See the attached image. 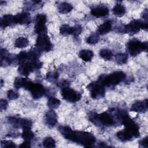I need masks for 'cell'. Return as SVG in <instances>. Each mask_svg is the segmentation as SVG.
<instances>
[{
  "label": "cell",
  "instance_id": "20",
  "mask_svg": "<svg viewBox=\"0 0 148 148\" xmlns=\"http://www.w3.org/2000/svg\"><path fill=\"white\" fill-rule=\"evenodd\" d=\"M112 21L110 20H107L103 23L101 24L97 29V34L99 35H105L108 33L112 29Z\"/></svg>",
  "mask_w": 148,
  "mask_h": 148
},
{
  "label": "cell",
  "instance_id": "2",
  "mask_svg": "<svg viewBox=\"0 0 148 148\" xmlns=\"http://www.w3.org/2000/svg\"><path fill=\"white\" fill-rule=\"evenodd\" d=\"M121 124L125 125V129L119 131L116 134L117 138L120 141L124 142H128L133 138H136L139 136L138 125L130 118L128 114L123 116Z\"/></svg>",
  "mask_w": 148,
  "mask_h": 148
},
{
  "label": "cell",
  "instance_id": "12",
  "mask_svg": "<svg viewBox=\"0 0 148 148\" xmlns=\"http://www.w3.org/2000/svg\"><path fill=\"white\" fill-rule=\"evenodd\" d=\"M8 122L16 128L31 129L32 127V121L27 119H21L14 116H10L8 118Z\"/></svg>",
  "mask_w": 148,
  "mask_h": 148
},
{
  "label": "cell",
  "instance_id": "17",
  "mask_svg": "<svg viewBox=\"0 0 148 148\" xmlns=\"http://www.w3.org/2000/svg\"><path fill=\"white\" fill-rule=\"evenodd\" d=\"M14 20L16 24L21 25L29 24L31 21V16L27 12H21L17 14L14 16Z\"/></svg>",
  "mask_w": 148,
  "mask_h": 148
},
{
  "label": "cell",
  "instance_id": "27",
  "mask_svg": "<svg viewBox=\"0 0 148 148\" xmlns=\"http://www.w3.org/2000/svg\"><path fill=\"white\" fill-rule=\"evenodd\" d=\"M115 60L119 65L124 64L127 62L128 56L125 53H118L115 56Z\"/></svg>",
  "mask_w": 148,
  "mask_h": 148
},
{
  "label": "cell",
  "instance_id": "37",
  "mask_svg": "<svg viewBox=\"0 0 148 148\" xmlns=\"http://www.w3.org/2000/svg\"><path fill=\"white\" fill-rule=\"evenodd\" d=\"M8 101L4 99H1L0 101V109L1 111H3L5 110L8 107Z\"/></svg>",
  "mask_w": 148,
  "mask_h": 148
},
{
  "label": "cell",
  "instance_id": "33",
  "mask_svg": "<svg viewBox=\"0 0 148 148\" xmlns=\"http://www.w3.org/2000/svg\"><path fill=\"white\" fill-rule=\"evenodd\" d=\"M58 76L59 75L57 72H50L47 73L46 79L50 82H54L57 80Z\"/></svg>",
  "mask_w": 148,
  "mask_h": 148
},
{
  "label": "cell",
  "instance_id": "8",
  "mask_svg": "<svg viewBox=\"0 0 148 148\" xmlns=\"http://www.w3.org/2000/svg\"><path fill=\"white\" fill-rule=\"evenodd\" d=\"M147 21H142L139 20H133L129 24L125 25L123 28L124 32L130 35H134L138 33L141 29L147 30Z\"/></svg>",
  "mask_w": 148,
  "mask_h": 148
},
{
  "label": "cell",
  "instance_id": "14",
  "mask_svg": "<svg viewBox=\"0 0 148 148\" xmlns=\"http://www.w3.org/2000/svg\"><path fill=\"white\" fill-rule=\"evenodd\" d=\"M44 119L46 124L50 128H53L57 123L58 117L56 113L53 109H50L45 113Z\"/></svg>",
  "mask_w": 148,
  "mask_h": 148
},
{
  "label": "cell",
  "instance_id": "40",
  "mask_svg": "<svg viewBox=\"0 0 148 148\" xmlns=\"http://www.w3.org/2000/svg\"><path fill=\"white\" fill-rule=\"evenodd\" d=\"M142 17L145 20H147V10L146 9L143 11V13L142 14Z\"/></svg>",
  "mask_w": 148,
  "mask_h": 148
},
{
  "label": "cell",
  "instance_id": "30",
  "mask_svg": "<svg viewBox=\"0 0 148 148\" xmlns=\"http://www.w3.org/2000/svg\"><path fill=\"white\" fill-rule=\"evenodd\" d=\"M99 36L97 33L91 34L86 39V42L89 45H95L99 41Z\"/></svg>",
  "mask_w": 148,
  "mask_h": 148
},
{
  "label": "cell",
  "instance_id": "35",
  "mask_svg": "<svg viewBox=\"0 0 148 148\" xmlns=\"http://www.w3.org/2000/svg\"><path fill=\"white\" fill-rule=\"evenodd\" d=\"M7 97L9 99L14 100V99H16L18 98L19 94L17 92H16L13 90H10L7 92Z\"/></svg>",
  "mask_w": 148,
  "mask_h": 148
},
{
  "label": "cell",
  "instance_id": "3",
  "mask_svg": "<svg viewBox=\"0 0 148 148\" xmlns=\"http://www.w3.org/2000/svg\"><path fill=\"white\" fill-rule=\"evenodd\" d=\"M120 110L106 111L100 114L91 113L89 114V120L96 125L110 127L120 121Z\"/></svg>",
  "mask_w": 148,
  "mask_h": 148
},
{
  "label": "cell",
  "instance_id": "9",
  "mask_svg": "<svg viewBox=\"0 0 148 148\" xmlns=\"http://www.w3.org/2000/svg\"><path fill=\"white\" fill-rule=\"evenodd\" d=\"M53 45L47 34L38 35L36 40L35 48L40 52H48L52 49Z\"/></svg>",
  "mask_w": 148,
  "mask_h": 148
},
{
  "label": "cell",
  "instance_id": "29",
  "mask_svg": "<svg viewBox=\"0 0 148 148\" xmlns=\"http://www.w3.org/2000/svg\"><path fill=\"white\" fill-rule=\"evenodd\" d=\"M21 137L24 140L31 141L34 137V134L31 129H24L21 134Z\"/></svg>",
  "mask_w": 148,
  "mask_h": 148
},
{
  "label": "cell",
  "instance_id": "24",
  "mask_svg": "<svg viewBox=\"0 0 148 148\" xmlns=\"http://www.w3.org/2000/svg\"><path fill=\"white\" fill-rule=\"evenodd\" d=\"M28 45H29L28 39L24 37L18 38L14 42L15 47L19 49L25 48L27 46H28Z\"/></svg>",
  "mask_w": 148,
  "mask_h": 148
},
{
  "label": "cell",
  "instance_id": "13",
  "mask_svg": "<svg viewBox=\"0 0 148 148\" xmlns=\"http://www.w3.org/2000/svg\"><path fill=\"white\" fill-rule=\"evenodd\" d=\"M46 16L44 14H39L36 16L34 27V29L36 34L38 35L46 34Z\"/></svg>",
  "mask_w": 148,
  "mask_h": 148
},
{
  "label": "cell",
  "instance_id": "21",
  "mask_svg": "<svg viewBox=\"0 0 148 148\" xmlns=\"http://www.w3.org/2000/svg\"><path fill=\"white\" fill-rule=\"evenodd\" d=\"M94 56L93 52L90 50L83 49L80 51L79 53V57L85 62L90 61Z\"/></svg>",
  "mask_w": 148,
  "mask_h": 148
},
{
  "label": "cell",
  "instance_id": "7",
  "mask_svg": "<svg viewBox=\"0 0 148 148\" xmlns=\"http://www.w3.org/2000/svg\"><path fill=\"white\" fill-rule=\"evenodd\" d=\"M24 88L30 91L32 97L34 99L39 98L46 93V89L43 85L38 83H33L28 79Z\"/></svg>",
  "mask_w": 148,
  "mask_h": 148
},
{
  "label": "cell",
  "instance_id": "39",
  "mask_svg": "<svg viewBox=\"0 0 148 148\" xmlns=\"http://www.w3.org/2000/svg\"><path fill=\"white\" fill-rule=\"evenodd\" d=\"M20 147H31V143L30 141H27V140H24V142L23 143H22L20 146Z\"/></svg>",
  "mask_w": 148,
  "mask_h": 148
},
{
  "label": "cell",
  "instance_id": "11",
  "mask_svg": "<svg viewBox=\"0 0 148 148\" xmlns=\"http://www.w3.org/2000/svg\"><path fill=\"white\" fill-rule=\"evenodd\" d=\"M61 95L64 99L69 102H76L80 100L82 95L68 87H64L61 88Z\"/></svg>",
  "mask_w": 148,
  "mask_h": 148
},
{
  "label": "cell",
  "instance_id": "32",
  "mask_svg": "<svg viewBox=\"0 0 148 148\" xmlns=\"http://www.w3.org/2000/svg\"><path fill=\"white\" fill-rule=\"evenodd\" d=\"M43 145L45 147H55L56 141L51 137H46L43 141Z\"/></svg>",
  "mask_w": 148,
  "mask_h": 148
},
{
  "label": "cell",
  "instance_id": "1",
  "mask_svg": "<svg viewBox=\"0 0 148 148\" xmlns=\"http://www.w3.org/2000/svg\"><path fill=\"white\" fill-rule=\"evenodd\" d=\"M58 130L65 139L85 147L92 146L96 141L95 138L92 134L84 131H73L68 126H60Z\"/></svg>",
  "mask_w": 148,
  "mask_h": 148
},
{
  "label": "cell",
  "instance_id": "41",
  "mask_svg": "<svg viewBox=\"0 0 148 148\" xmlns=\"http://www.w3.org/2000/svg\"><path fill=\"white\" fill-rule=\"evenodd\" d=\"M3 81L2 79H1V87H2V86H3Z\"/></svg>",
  "mask_w": 148,
  "mask_h": 148
},
{
  "label": "cell",
  "instance_id": "23",
  "mask_svg": "<svg viewBox=\"0 0 148 148\" xmlns=\"http://www.w3.org/2000/svg\"><path fill=\"white\" fill-rule=\"evenodd\" d=\"M112 12L113 14L117 17H122L125 13V9L123 5L120 3H117L113 7Z\"/></svg>",
  "mask_w": 148,
  "mask_h": 148
},
{
  "label": "cell",
  "instance_id": "25",
  "mask_svg": "<svg viewBox=\"0 0 148 148\" xmlns=\"http://www.w3.org/2000/svg\"><path fill=\"white\" fill-rule=\"evenodd\" d=\"M60 33L64 36L72 35L73 33V27H71L66 24L61 25L60 28Z\"/></svg>",
  "mask_w": 148,
  "mask_h": 148
},
{
  "label": "cell",
  "instance_id": "36",
  "mask_svg": "<svg viewBox=\"0 0 148 148\" xmlns=\"http://www.w3.org/2000/svg\"><path fill=\"white\" fill-rule=\"evenodd\" d=\"M82 31V27L80 25H76L73 26V35L75 37L78 36Z\"/></svg>",
  "mask_w": 148,
  "mask_h": 148
},
{
  "label": "cell",
  "instance_id": "10",
  "mask_svg": "<svg viewBox=\"0 0 148 148\" xmlns=\"http://www.w3.org/2000/svg\"><path fill=\"white\" fill-rule=\"evenodd\" d=\"M87 88L90 91V95L93 99H98L103 98L105 96V87L98 81L90 83L87 86Z\"/></svg>",
  "mask_w": 148,
  "mask_h": 148
},
{
  "label": "cell",
  "instance_id": "15",
  "mask_svg": "<svg viewBox=\"0 0 148 148\" xmlns=\"http://www.w3.org/2000/svg\"><path fill=\"white\" fill-rule=\"evenodd\" d=\"M109 10L108 8L104 5L96 6L91 9V13L96 17H102L109 14Z\"/></svg>",
  "mask_w": 148,
  "mask_h": 148
},
{
  "label": "cell",
  "instance_id": "4",
  "mask_svg": "<svg viewBox=\"0 0 148 148\" xmlns=\"http://www.w3.org/2000/svg\"><path fill=\"white\" fill-rule=\"evenodd\" d=\"M126 77L125 73L122 71H116L109 75H102L98 82L104 87H112L122 82Z\"/></svg>",
  "mask_w": 148,
  "mask_h": 148
},
{
  "label": "cell",
  "instance_id": "34",
  "mask_svg": "<svg viewBox=\"0 0 148 148\" xmlns=\"http://www.w3.org/2000/svg\"><path fill=\"white\" fill-rule=\"evenodd\" d=\"M2 147H6V148H14L16 147L15 143L12 140H1V143Z\"/></svg>",
  "mask_w": 148,
  "mask_h": 148
},
{
  "label": "cell",
  "instance_id": "38",
  "mask_svg": "<svg viewBox=\"0 0 148 148\" xmlns=\"http://www.w3.org/2000/svg\"><path fill=\"white\" fill-rule=\"evenodd\" d=\"M139 145H140V146H141L142 147L147 148V137L146 136V138H145L143 139H142L141 140H140Z\"/></svg>",
  "mask_w": 148,
  "mask_h": 148
},
{
  "label": "cell",
  "instance_id": "16",
  "mask_svg": "<svg viewBox=\"0 0 148 148\" xmlns=\"http://www.w3.org/2000/svg\"><path fill=\"white\" fill-rule=\"evenodd\" d=\"M147 109V100L138 101L134 102L131 108L132 112L136 113H144Z\"/></svg>",
  "mask_w": 148,
  "mask_h": 148
},
{
  "label": "cell",
  "instance_id": "22",
  "mask_svg": "<svg viewBox=\"0 0 148 148\" xmlns=\"http://www.w3.org/2000/svg\"><path fill=\"white\" fill-rule=\"evenodd\" d=\"M57 8L60 13L66 14L72 10L73 6L71 3L68 2H62L58 5Z\"/></svg>",
  "mask_w": 148,
  "mask_h": 148
},
{
  "label": "cell",
  "instance_id": "28",
  "mask_svg": "<svg viewBox=\"0 0 148 148\" xmlns=\"http://www.w3.org/2000/svg\"><path fill=\"white\" fill-rule=\"evenodd\" d=\"M99 56L101 58L106 61H109L112 59L113 57V53L109 49H102L99 51Z\"/></svg>",
  "mask_w": 148,
  "mask_h": 148
},
{
  "label": "cell",
  "instance_id": "31",
  "mask_svg": "<svg viewBox=\"0 0 148 148\" xmlns=\"http://www.w3.org/2000/svg\"><path fill=\"white\" fill-rule=\"evenodd\" d=\"M27 80V78L19 77H16L14 82V87L16 89H19L20 88H24Z\"/></svg>",
  "mask_w": 148,
  "mask_h": 148
},
{
  "label": "cell",
  "instance_id": "19",
  "mask_svg": "<svg viewBox=\"0 0 148 148\" xmlns=\"http://www.w3.org/2000/svg\"><path fill=\"white\" fill-rule=\"evenodd\" d=\"M14 24H16L14 16L11 14H5L0 19V25L1 27L2 28L12 26Z\"/></svg>",
  "mask_w": 148,
  "mask_h": 148
},
{
  "label": "cell",
  "instance_id": "18",
  "mask_svg": "<svg viewBox=\"0 0 148 148\" xmlns=\"http://www.w3.org/2000/svg\"><path fill=\"white\" fill-rule=\"evenodd\" d=\"M1 66L2 67H5L8 65H10L13 59L10 56L8 51L5 49H1Z\"/></svg>",
  "mask_w": 148,
  "mask_h": 148
},
{
  "label": "cell",
  "instance_id": "5",
  "mask_svg": "<svg viewBox=\"0 0 148 148\" xmlns=\"http://www.w3.org/2000/svg\"><path fill=\"white\" fill-rule=\"evenodd\" d=\"M147 42H142L136 39H132L127 43V50L132 56H136L141 52L147 51Z\"/></svg>",
  "mask_w": 148,
  "mask_h": 148
},
{
  "label": "cell",
  "instance_id": "6",
  "mask_svg": "<svg viewBox=\"0 0 148 148\" xmlns=\"http://www.w3.org/2000/svg\"><path fill=\"white\" fill-rule=\"evenodd\" d=\"M42 66V62L38 60L28 61L20 64L18 68V72L24 76H27L30 73L40 69Z\"/></svg>",
  "mask_w": 148,
  "mask_h": 148
},
{
  "label": "cell",
  "instance_id": "26",
  "mask_svg": "<svg viewBox=\"0 0 148 148\" xmlns=\"http://www.w3.org/2000/svg\"><path fill=\"white\" fill-rule=\"evenodd\" d=\"M61 104V101L54 97H50L47 101V106L50 109H55L57 108H58V106H60V105Z\"/></svg>",
  "mask_w": 148,
  "mask_h": 148
}]
</instances>
